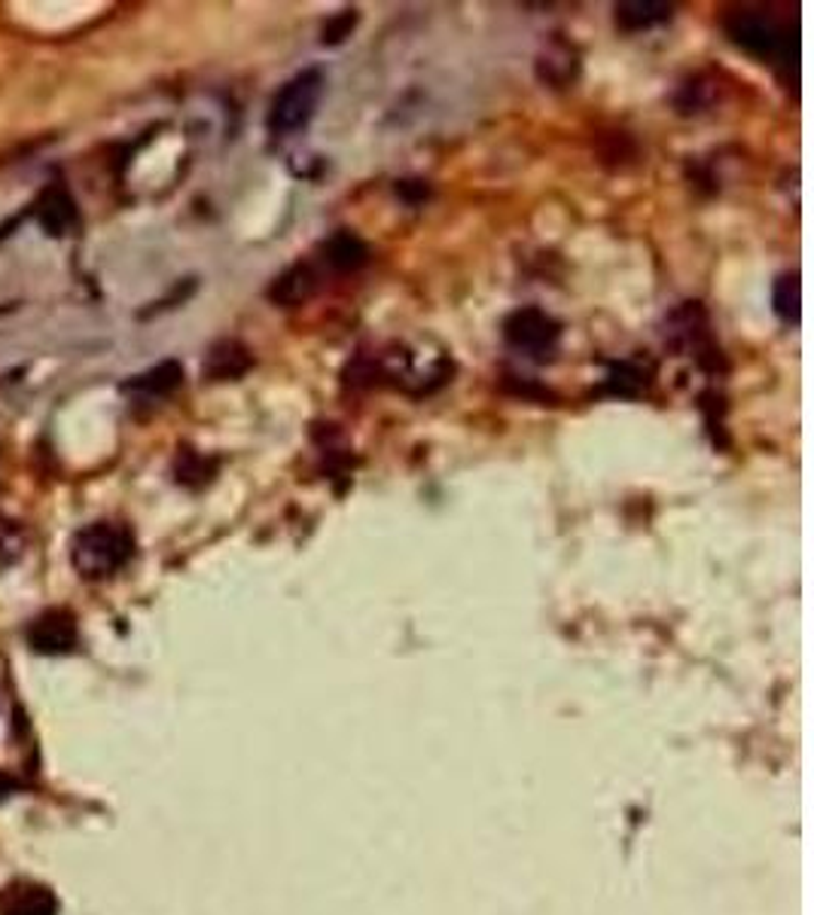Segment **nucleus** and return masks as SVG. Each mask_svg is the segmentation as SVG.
I'll list each match as a JSON object with an SVG mask.
<instances>
[{"instance_id": "f257e3e1", "label": "nucleus", "mask_w": 814, "mask_h": 915, "mask_svg": "<svg viewBox=\"0 0 814 915\" xmlns=\"http://www.w3.org/2000/svg\"><path fill=\"white\" fill-rule=\"evenodd\" d=\"M135 553L131 531L114 522H95L77 531L71 544V561L80 577L86 580H104L116 574Z\"/></svg>"}, {"instance_id": "f03ea898", "label": "nucleus", "mask_w": 814, "mask_h": 915, "mask_svg": "<svg viewBox=\"0 0 814 915\" xmlns=\"http://www.w3.org/2000/svg\"><path fill=\"white\" fill-rule=\"evenodd\" d=\"M723 28L732 37V44L769 65H790V58H793L790 56L793 34L775 15L757 13V10H735L723 19Z\"/></svg>"}, {"instance_id": "7ed1b4c3", "label": "nucleus", "mask_w": 814, "mask_h": 915, "mask_svg": "<svg viewBox=\"0 0 814 915\" xmlns=\"http://www.w3.org/2000/svg\"><path fill=\"white\" fill-rule=\"evenodd\" d=\"M321 99H324V73L317 68H309V71L296 73L293 80H287L269 107L271 135L287 138L293 131L305 129L315 119Z\"/></svg>"}, {"instance_id": "20e7f679", "label": "nucleus", "mask_w": 814, "mask_h": 915, "mask_svg": "<svg viewBox=\"0 0 814 915\" xmlns=\"http://www.w3.org/2000/svg\"><path fill=\"white\" fill-rule=\"evenodd\" d=\"M561 327L540 309H519L503 321V339L515 351L525 355H549L556 348Z\"/></svg>"}, {"instance_id": "39448f33", "label": "nucleus", "mask_w": 814, "mask_h": 915, "mask_svg": "<svg viewBox=\"0 0 814 915\" xmlns=\"http://www.w3.org/2000/svg\"><path fill=\"white\" fill-rule=\"evenodd\" d=\"M28 644L40 657H65L77 650V619L68 611H44L37 619H31Z\"/></svg>"}, {"instance_id": "423d86ee", "label": "nucleus", "mask_w": 814, "mask_h": 915, "mask_svg": "<svg viewBox=\"0 0 814 915\" xmlns=\"http://www.w3.org/2000/svg\"><path fill=\"white\" fill-rule=\"evenodd\" d=\"M0 915H58V897L40 882L15 879L0 891Z\"/></svg>"}, {"instance_id": "0eeeda50", "label": "nucleus", "mask_w": 814, "mask_h": 915, "mask_svg": "<svg viewBox=\"0 0 814 915\" xmlns=\"http://www.w3.org/2000/svg\"><path fill=\"white\" fill-rule=\"evenodd\" d=\"M317 290V273L309 266V263H296L290 266L287 273H281L269 287V300L275 305H284V309H293V305H302L315 297Z\"/></svg>"}, {"instance_id": "6e6552de", "label": "nucleus", "mask_w": 814, "mask_h": 915, "mask_svg": "<svg viewBox=\"0 0 814 915\" xmlns=\"http://www.w3.org/2000/svg\"><path fill=\"white\" fill-rule=\"evenodd\" d=\"M321 251H324V263L339 275L358 273V269H363L370 263L367 242L360 235H354V232H348V229H339L336 235H329Z\"/></svg>"}, {"instance_id": "1a4fd4ad", "label": "nucleus", "mask_w": 814, "mask_h": 915, "mask_svg": "<svg viewBox=\"0 0 814 915\" xmlns=\"http://www.w3.org/2000/svg\"><path fill=\"white\" fill-rule=\"evenodd\" d=\"M251 363H254V358H251V351H247L242 343L223 339V343H217L214 348L208 351L205 375H208L211 382H232V379H239V375H244V372L251 370Z\"/></svg>"}, {"instance_id": "9d476101", "label": "nucleus", "mask_w": 814, "mask_h": 915, "mask_svg": "<svg viewBox=\"0 0 814 915\" xmlns=\"http://www.w3.org/2000/svg\"><path fill=\"white\" fill-rule=\"evenodd\" d=\"M181 385H184V367H181L177 360H165V363H159L153 370L135 375L131 382L123 385V391L141 394L147 401H156V397H168V394L177 391Z\"/></svg>"}, {"instance_id": "9b49d317", "label": "nucleus", "mask_w": 814, "mask_h": 915, "mask_svg": "<svg viewBox=\"0 0 814 915\" xmlns=\"http://www.w3.org/2000/svg\"><path fill=\"white\" fill-rule=\"evenodd\" d=\"M73 217H77V205H73L65 186L46 189L44 199L37 201V220L49 235H65L71 229Z\"/></svg>"}, {"instance_id": "f8f14e48", "label": "nucleus", "mask_w": 814, "mask_h": 915, "mask_svg": "<svg viewBox=\"0 0 814 915\" xmlns=\"http://www.w3.org/2000/svg\"><path fill=\"white\" fill-rule=\"evenodd\" d=\"M672 19L668 3H653V0H631V3H616V25L623 31H650Z\"/></svg>"}, {"instance_id": "ddd939ff", "label": "nucleus", "mask_w": 814, "mask_h": 915, "mask_svg": "<svg viewBox=\"0 0 814 915\" xmlns=\"http://www.w3.org/2000/svg\"><path fill=\"white\" fill-rule=\"evenodd\" d=\"M647 382H650V372L635 367V363H614L607 379H604V387L616 394V397H638L641 391H647Z\"/></svg>"}, {"instance_id": "4468645a", "label": "nucleus", "mask_w": 814, "mask_h": 915, "mask_svg": "<svg viewBox=\"0 0 814 915\" xmlns=\"http://www.w3.org/2000/svg\"><path fill=\"white\" fill-rule=\"evenodd\" d=\"M771 305H775V315L784 324H800V278L796 275H781L775 281Z\"/></svg>"}, {"instance_id": "2eb2a0df", "label": "nucleus", "mask_w": 814, "mask_h": 915, "mask_svg": "<svg viewBox=\"0 0 814 915\" xmlns=\"http://www.w3.org/2000/svg\"><path fill=\"white\" fill-rule=\"evenodd\" d=\"M174 473H177V483H184V486H205L214 473V461L201 458L193 449H184L174 461Z\"/></svg>"}, {"instance_id": "dca6fc26", "label": "nucleus", "mask_w": 814, "mask_h": 915, "mask_svg": "<svg viewBox=\"0 0 814 915\" xmlns=\"http://www.w3.org/2000/svg\"><path fill=\"white\" fill-rule=\"evenodd\" d=\"M351 28H354V13L336 15L327 28H324V44H342L345 37L351 34Z\"/></svg>"}, {"instance_id": "f3484780", "label": "nucleus", "mask_w": 814, "mask_h": 915, "mask_svg": "<svg viewBox=\"0 0 814 915\" xmlns=\"http://www.w3.org/2000/svg\"><path fill=\"white\" fill-rule=\"evenodd\" d=\"M397 193H400L403 199L415 205V201L428 199V184H421V181H403V184H397Z\"/></svg>"}, {"instance_id": "a211bd4d", "label": "nucleus", "mask_w": 814, "mask_h": 915, "mask_svg": "<svg viewBox=\"0 0 814 915\" xmlns=\"http://www.w3.org/2000/svg\"><path fill=\"white\" fill-rule=\"evenodd\" d=\"M15 790H19V781H15L10 773H3V769H0V802L10 800Z\"/></svg>"}]
</instances>
